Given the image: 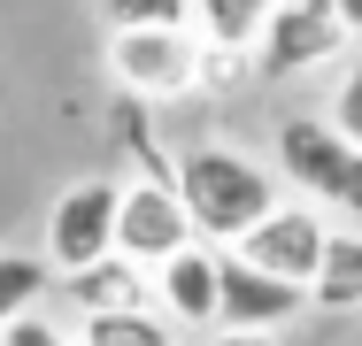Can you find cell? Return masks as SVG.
<instances>
[{
	"mask_svg": "<svg viewBox=\"0 0 362 346\" xmlns=\"http://www.w3.org/2000/svg\"><path fill=\"white\" fill-rule=\"evenodd\" d=\"M108 31H193V0H100Z\"/></svg>",
	"mask_w": 362,
	"mask_h": 346,
	"instance_id": "obj_15",
	"label": "cell"
},
{
	"mask_svg": "<svg viewBox=\"0 0 362 346\" xmlns=\"http://www.w3.org/2000/svg\"><path fill=\"white\" fill-rule=\"evenodd\" d=\"M47 270H54V262H39V254H0V331L23 323V316L47 300Z\"/></svg>",
	"mask_w": 362,
	"mask_h": 346,
	"instance_id": "obj_14",
	"label": "cell"
},
{
	"mask_svg": "<svg viewBox=\"0 0 362 346\" xmlns=\"http://www.w3.org/2000/svg\"><path fill=\"white\" fill-rule=\"evenodd\" d=\"M177 193L209 246H239L278 208V169H262L239 146H193V154H177Z\"/></svg>",
	"mask_w": 362,
	"mask_h": 346,
	"instance_id": "obj_1",
	"label": "cell"
},
{
	"mask_svg": "<svg viewBox=\"0 0 362 346\" xmlns=\"http://www.w3.org/2000/svg\"><path fill=\"white\" fill-rule=\"evenodd\" d=\"M332 124L362 146V62L347 69V77H339V93H332Z\"/></svg>",
	"mask_w": 362,
	"mask_h": 346,
	"instance_id": "obj_16",
	"label": "cell"
},
{
	"mask_svg": "<svg viewBox=\"0 0 362 346\" xmlns=\"http://www.w3.org/2000/svg\"><path fill=\"white\" fill-rule=\"evenodd\" d=\"M324 246H332V223H324V208H316V201H278L255 231H247V239H239V254H247V262L293 277V285H316Z\"/></svg>",
	"mask_w": 362,
	"mask_h": 346,
	"instance_id": "obj_7",
	"label": "cell"
},
{
	"mask_svg": "<svg viewBox=\"0 0 362 346\" xmlns=\"http://www.w3.org/2000/svg\"><path fill=\"white\" fill-rule=\"evenodd\" d=\"M185 246H201V231H193V208L177 193V177H139V185H124L116 254H132L139 270H162V262L185 254Z\"/></svg>",
	"mask_w": 362,
	"mask_h": 346,
	"instance_id": "obj_5",
	"label": "cell"
},
{
	"mask_svg": "<svg viewBox=\"0 0 362 346\" xmlns=\"http://www.w3.org/2000/svg\"><path fill=\"white\" fill-rule=\"evenodd\" d=\"M8 346H77V339H62V331H54V323H47L39 308H31L23 323H8Z\"/></svg>",
	"mask_w": 362,
	"mask_h": 346,
	"instance_id": "obj_17",
	"label": "cell"
},
{
	"mask_svg": "<svg viewBox=\"0 0 362 346\" xmlns=\"http://www.w3.org/2000/svg\"><path fill=\"white\" fill-rule=\"evenodd\" d=\"M278 177L300 185L316 208L362 223V146L332 116H293V124H278Z\"/></svg>",
	"mask_w": 362,
	"mask_h": 346,
	"instance_id": "obj_2",
	"label": "cell"
},
{
	"mask_svg": "<svg viewBox=\"0 0 362 346\" xmlns=\"http://www.w3.org/2000/svg\"><path fill=\"white\" fill-rule=\"evenodd\" d=\"M308 300H316V308H362V231H332Z\"/></svg>",
	"mask_w": 362,
	"mask_h": 346,
	"instance_id": "obj_13",
	"label": "cell"
},
{
	"mask_svg": "<svg viewBox=\"0 0 362 346\" xmlns=\"http://www.w3.org/2000/svg\"><path fill=\"white\" fill-rule=\"evenodd\" d=\"M77 346H177V323L162 308H108V316H85Z\"/></svg>",
	"mask_w": 362,
	"mask_h": 346,
	"instance_id": "obj_12",
	"label": "cell"
},
{
	"mask_svg": "<svg viewBox=\"0 0 362 346\" xmlns=\"http://www.w3.org/2000/svg\"><path fill=\"white\" fill-rule=\"evenodd\" d=\"M116 215H124V185H116V177L70 185L62 201L47 208V262H54L62 277L108 262V254H116Z\"/></svg>",
	"mask_w": 362,
	"mask_h": 346,
	"instance_id": "obj_4",
	"label": "cell"
},
{
	"mask_svg": "<svg viewBox=\"0 0 362 346\" xmlns=\"http://www.w3.org/2000/svg\"><path fill=\"white\" fill-rule=\"evenodd\" d=\"M0 346H8V331H0Z\"/></svg>",
	"mask_w": 362,
	"mask_h": 346,
	"instance_id": "obj_20",
	"label": "cell"
},
{
	"mask_svg": "<svg viewBox=\"0 0 362 346\" xmlns=\"http://www.w3.org/2000/svg\"><path fill=\"white\" fill-rule=\"evenodd\" d=\"M154 308H162L170 323H185V331H216L223 323V254L209 239L185 246V254H170V262L154 270Z\"/></svg>",
	"mask_w": 362,
	"mask_h": 346,
	"instance_id": "obj_9",
	"label": "cell"
},
{
	"mask_svg": "<svg viewBox=\"0 0 362 346\" xmlns=\"http://www.w3.org/2000/svg\"><path fill=\"white\" fill-rule=\"evenodd\" d=\"M77 300V316H108V308H154V285H146V270L132 262V254H108V262H93V270L62 277Z\"/></svg>",
	"mask_w": 362,
	"mask_h": 346,
	"instance_id": "obj_10",
	"label": "cell"
},
{
	"mask_svg": "<svg viewBox=\"0 0 362 346\" xmlns=\"http://www.w3.org/2000/svg\"><path fill=\"white\" fill-rule=\"evenodd\" d=\"M308 308V285L247 262L239 246H223V323L216 331H286L293 316Z\"/></svg>",
	"mask_w": 362,
	"mask_h": 346,
	"instance_id": "obj_8",
	"label": "cell"
},
{
	"mask_svg": "<svg viewBox=\"0 0 362 346\" xmlns=\"http://www.w3.org/2000/svg\"><path fill=\"white\" fill-rule=\"evenodd\" d=\"M201 39L193 31H108V77L132 100H177L201 85Z\"/></svg>",
	"mask_w": 362,
	"mask_h": 346,
	"instance_id": "obj_3",
	"label": "cell"
},
{
	"mask_svg": "<svg viewBox=\"0 0 362 346\" xmlns=\"http://www.w3.org/2000/svg\"><path fill=\"white\" fill-rule=\"evenodd\" d=\"M209 346H278V331H216Z\"/></svg>",
	"mask_w": 362,
	"mask_h": 346,
	"instance_id": "obj_18",
	"label": "cell"
},
{
	"mask_svg": "<svg viewBox=\"0 0 362 346\" xmlns=\"http://www.w3.org/2000/svg\"><path fill=\"white\" fill-rule=\"evenodd\" d=\"M270 16H278V0H193L201 39H209V47H239V54L262 47V23H270Z\"/></svg>",
	"mask_w": 362,
	"mask_h": 346,
	"instance_id": "obj_11",
	"label": "cell"
},
{
	"mask_svg": "<svg viewBox=\"0 0 362 346\" xmlns=\"http://www.w3.org/2000/svg\"><path fill=\"white\" fill-rule=\"evenodd\" d=\"M339 23H347V31L362 39V0H339Z\"/></svg>",
	"mask_w": 362,
	"mask_h": 346,
	"instance_id": "obj_19",
	"label": "cell"
},
{
	"mask_svg": "<svg viewBox=\"0 0 362 346\" xmlns=\"http://www.w3.org/2000/svg\"><path fill=\"white\" fill-rule=\"evenodd\" d=\"M355 31L339 23V0H278V16L262 23V47H255V69L262 77H308L324 69Z\"/></svg>",
	"mask_w": 362,
	"mask_h": 346,
	"instance_id": "obj_6",
	"label": "cell"
}]
</instances>
